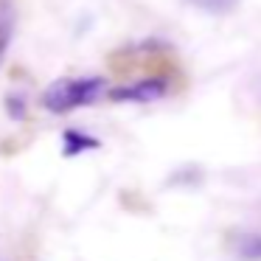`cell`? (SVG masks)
<instances>
[{
  "label": "cell",
  "instance_id": "cell-1",
  "mask_svg": "<svg viewBox=\"0 0 261 261\" xmlns=\"http://www.w3.org/2000/svg\"><path fill=\"white\" fill-rule=\"evenodd\" d=\"M169 93V82L160 79V76H152V79H141L135 85H121L107 90L110 101H135V104H149V101H158Z\"/></svg>",
  "mask_w": 261,
  "mask_h": 261
},
{
  "label": "cell",
  "instance_id": "cell-2",
  "mask_svg": "<svg viewBox=\"0 0 261 261\" xmlns=\"http://www.w3.org/2000/svg\"><path fill=\"white\" fill-rule=\"evenodd\" d=\"M42 107L54 115H62V113H70L73 107V79H57L45 87L42 93Z\"/></svg>",
  "mask_w": 261,
  "mask_h": 261
},
{
  "label": "cell",
  "instance_id": "cell-3",
  "mask_svg": "<svg viewBox=\"0 0 261 261\" xmlns=\"http://www.w3.org/2000/svg\"><path fill=\"white\" fill-rule=\"evenodd\" d=\"M107 90V82L101 76H82L73 79V107H87V104L98 101Z\"/></svg>",
  "mask_w": 261,
  "mask_h": 261
},
{
  "label": "cell",
  "instance_id": "cell-4",
  "mask_svg": "<svg viewBox=\"0 0 261 261\" xmlns=\"http://www.w3.org/2000/svg\"><path fill=\"white\" fill-rule=\"evenodd\" d=\"M101 149V141L82 129H65L62 132V154L65 158H79L85 152H96Z\"/></svg>",
  "mask_w": 261,
  "mask_h": 261
},
{
  "label": "cell",
  "instance_id": "cell-5",
  "mask_svg": "<svg viewBox=\"0 0 261 261\" xmlns=\"http://www.w3.org/2000/svg\"><path fill=\"white\" fill-rule=\"evenodd\" d=\"M236 255L242 261H261V233H242L236 239Z\"/></svg>",
  "mask_w": 261,
  "mask_h": 261
},
{
  "label": "cell",
  "instance_id": "cell-6",
  "mask_svg": "<svg viewBox=\"0 0 261 261\" xmlns=\"http://www.w3.org/2000/svg\"><path fill=\"white\" fill-rule=\"evenodd\" d=\"M186 3L202 9L205 14H227L239 6V0H186Z\"/></svg>",
  "mask_w": 261,
  "mask_h": 261
},
{
  "label": "cell",
  "instance_id": "cell-7",
  "mask_svg": "<svg viewBox=\"0 0 261 261\" xmlns=\"http://www.w3.org/2000/svg\"><path fill=\"white\" fill-rule=\"evenodd\" d=\"M6 115L12 121H23L29 115V104H25L23 93H9L6 96Z\"/></svg>",
  "mask_w": 261,
  "mask_h": 261
},
{
  "label": "cell",
  "instance_id": "cell-8",
  "mask_svg": "<svg viewBox=\"0 0 261 261\" xmlns=\"http://www.w3.org/2000/svg\"><path fill=\"white\" fill-rule=\"evenodd\" d=\"M197 182H202V171L194 169V166H186L169 177V186H197Z\"/></svg>",
  "mask_w": 261,
  "mask_h": 261
}]
</instances>
